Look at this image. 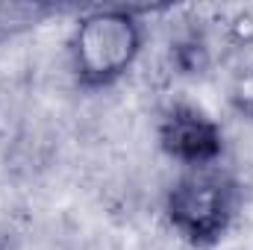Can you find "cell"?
<instances>
[{"instance_id":"cell-2","label":"cell","mask_w":253,"mask_h":250,"mask_svg":"<svg viewBox=\"0 0 253 250\" xmlns=\"http://www.w3.org/2000/svg\"><path fill=\"white\" fill-rule=\"evenodd\" d=\"M144 47V27L135 12L109 6L83 15L68 39L71 71L83 88H109L129 74Z\"/></svg>"},{"instance_id":"cell-3","label":"cell","mask_w":253,"mask_h":250,"mask_svg":"<svg viewBox=\"0 0 253 250\" xmlns=\"http://www.w3.org/2000/svg\"><path fill=\"white\" fill-rule=\"evenodd\" d=\"M156 138L165 156L180 162V168L215 165L224 156L221 124L194 103H171L156 124Z\"/></svg>"},{"instance_id":"cell-1","label":"cell","mask_w":253,"mask_h":250,"mask_svg":"<svg viewBox=\"0 0 253 250\" xmlns=\"http://www.w3.org/2000/svg\"><path fill=\"white\" fill-rule=\"evenodd\" d=\"M239 203V180L221 162L183 168L165 194V218L191 248H212L230 233Z\"/></svg>"},{"instance_id":"cell-4","label":"cell","mask_w":253,"mask_h":250,"mask_svg":"<svg viewBox=\"0 0 253 250\" xmlns=\"http://www.w3.org/2000/svg\"><path fill=\"white\" fill-rule=\"evenodd\" d=\"M227 100H230L233 112H239L242 118H253V68H245L233 77Z\"/></svg>"}]
</instances>
